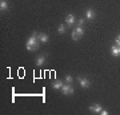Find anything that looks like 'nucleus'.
Segmentation results:
<instances>
[{
	"label": "nucleus",
	"mask_w": 120,
	"mask_h": 115,
	"mask_svg": "<svg viewBox=\"0 0 120 115\" xmlns=\"http://www.w3.org/2000/svg\"><path fill=\"white\" fill-rule=\"evenodd\" d=\"M111 54H112V56H120V47L119 46H112L111 47Z\"/></svg>",
	"instance_id": "nucleus-5"
},
{
	"label": "nucleus",
	"mask_w": 120,
	"mask_h": 115,
	"mask_svg": "<svg viewBox=\"0 0 120 115\" xmlns=\"http://www.w3.org/2000/svg\"><path fill=\"white\" fill-rule=\"evenodd\" d=\"M61 92L64 95H72L73 94V87L71 84H68V83H65V84H63V87H61Z\"/></svg>",
	"instance_id": "nucleus-3"
},
{
	"label": "nucleus",
	"mask_w": 120,
	"mask_h": 115,
	"mask_svg": "<svg viewBox=\"0 0 120 115\" xmlns=\"http://www.w3.org/2000/svg\"><path fill=\"white\" fill-rule=\"evenodd\" d=\"M75 31L77 32V35H79V36H83V34H84V28H83V27H80V26H77L76 28H75Z\"/></svg>",
	"instance_id": "nucleus-12"
},
{
	"label": "nucleus",
	"mask_w": 120,
	"mask_h": 115,
	"mask_svg": "<svg viewBox=\"0 0 120 115\" xmlns=\"http://www.w3.org/2000/svg\"><path fill=\"white\" fill-rule=\"evenodd\" d=\"M65 21H67V26H72L76 20H75V16H73L72 13H69V15H67V17H65Z\"/></svg>",
	"instance_id": "nucleus-7"
},
{
	"label": "nucleus",
	"mask_w": 120,
	"mask_h": 115,
	"mask_svg": "<svg viewBox=\"0 0 120 115\" xmlns=\"http://www.w3.org/2000/svg\"><path fill=\"white\" fill-rule=\"evenodd\" d=\"M65 82H67L68 84H72V82H73V78L71 76V75H65Z\"/></svg>",
	"instance_id": "nucleus-14"
},
{
	"label": "nucleus",
	"mask_w": 120,
	"mask_h": 115,
	"mask_svg": "<svg viewBox=\"0 0 120 115\" xmlns=\"http://www.w3.org/2000/svg\"><path fill=\"white\" fill-rule=\"evenodd\" d=\"M0 9L1 11H7L8 9V4H7L5 0H0Z\"/></svg>",
	"instance_id": "nucleus-10"
},
{
	"label": "nucleus",
	"mask_w": 120,
	"mask_h": 115,
	"mask_svg": "<svg viewBox=\"0 0 120 115\" xmlns=\"http://www.w3.org/2000/svg\"><path fill=\"white\" fill-rule=\"evenodd\" d=\"M38 38H39V42L40 43H48V40H49L47 34H38Z\"/></svg>",
	"instance_id": "nucleus-6"
},
{
	"label": "nucleus",
	"mask_w": 120,
	"mask_h": 115,
	"mask_svg": "<svg viewBox=\"0 0 120 115\" xmlns=\"http://www.w3.org/2000/svg\"><path fill=\"white\" fill-rule=\"evenodd\" d=\"M52 87H53L55 90H61V87H63V82L57 79V80H55V82H53V84H52Z\"/></svg>",
	"instance_id": "nucleus-9"
},
{
	"label": "nucleus",
	"mask_w": 120,
	"mask_h": 115,
	"mask_svg": "<svg viewBox=\"0 0 120 115\" xmlns=\"http://www.w3.org/2000/svg\"><path fill=\"white\" fill-rule=\"evenodd\" d=\"M39 38H38V34L35 32V34H32L30 36V39L27 40L26 43V48L28 50V51H36L39 48V43H38Z\"/></svg>",
	"instance_id": "nucleus-1"
},
{
	"label": "nucleus",
	"mask_w": 120,
	"mask_h": 115,
	"mask_svg": "<svg viewBox=\"0 0 120 115\" xmlns=\"http://www.w3.org/2000/svg\"><path fill=\"white\" fill-rule=\"evenodd\" d=\"M65 30H67L65 24H60V26H59V30H57V32H59L60 35H63V34L65 32Z\"/></svg>",
	"instance_id": "nucleus-13"
},
{
	"label": "nucleus",
	"mask_w": 120,
	"mask_h": 115,
	"mask_svg": "<svg viewBox=\"0 0 120 115\" xmlns=\"http://www.w3.org/2000/svg\"><path fill=\"white\" fill-rule=\"evenodd\" d=\"M100 114H101V115H108V111L107 110H101V111H100Z\"/></svg>",
	"instance_id": "nucleus-18"
},
{
	"label": "nucleus",
	"mask_w": 120,
	"mask_h": 115,
	"mask_svg": "<svg viewBox=\"0 0 120 115\" xmlns=\"http://www.w3.org/2000/svg\"><path fill=\"white\" fill-rule=\"evenodd\" d=\"M88 108H90V111H91V112H95V114H100V111L103 110V107H101V104H99V103H95V104L90 106Z\"/></svg>",
	"instance_id": "nucleus-4"
},
{
	"label": "nucleus",
	"mask_w": 120,
	"mask_h": 115,
	"mask_svg": "<svg viewBox=\"0 0 120 115\" xmlns=\"http://www.w3.org/2000/svg\"><path fill=\"white\" fill-rule=\"evenodd\" d=\"M79 38H80V36L77 35V32H76V31H73V32H72V39L76 42V40H79Z\"/></svg>",
	"instance_id": "nucleus-15"
},
{
	"label": "nucleus",
	"mask_w": 120,
	"mask_h": 115,
	"mask_svg": "<svg viewBox=\"0 0 120 115\" xmlns=\"http://www.w3.org/2000/svg\"><path fill=\"white\" fill-rule=\"evenodd\" d=\"M44 62H45V56H39L38 60H36V64L38 66H43Z\"/></svg>",
	"instance_id": "nucleus-11"
},
{
	"label": "nucleus",
	"mask_w": 120,
	"mask_h": 115,
	"mask_svg": "<svg viewBox=\"0 0 120 115\" xmlns=\"http://www.w3.org/2000/svg\"><path fill=\"white\" fill-rule=\"evenodd\" d=\"M115 43H116V46H119V47H120V35H117V36H116Z\"/></svg>",
	"instance_id": "nucleus-17"
},
{
	"label": "nucleus",
	"mask_w": 120,
	"mask_h": 115,
	"mask_svg": "<svg viewBox=\"0 0 120 115\" xmlns=\"http://www.w3.org/2000/svg\"><path fill=\"white\" fill-rule=\"evenodd\" d=\"M77 80H79V84H80V87H82V88H90L91 82L88 80V78L79 76V78H77Z\"/></svg>",
	"instance_id": "nucleus-2"
},
{
	"label": "nucleus",
	"mask_w": 120,
	"mask_h": 115,
	"mask_svg": "<svg viewBox=\"0 0 120 115\" xmlns=\"http://www.w3.org/2000/svg\"><path fill=\"white\" fill-rule=\"evenodd\" d=\"M84 23H86V20H84V19H79V21H77V26L83 27V26H84Z\"/></svg>",
	"instance_id": "nucleus-16"
},
{
	"label": "nucleus",
	"mask_w": 120,
	"mask_h": 115,
	"mask_svg": "<svg viewBox=\"0 0 120 115\" xmlns=\"http://www.w3.org/2000/svg\"><path fill=\"white\" fill-rule=\"evenodd\" d=\"M86 17L88 19V20H92V19H95V11H94V9H91V8L87 9V12H86Z\"/></svg>",
	"instance_id": "nucleus-8"
}]
</instances>
